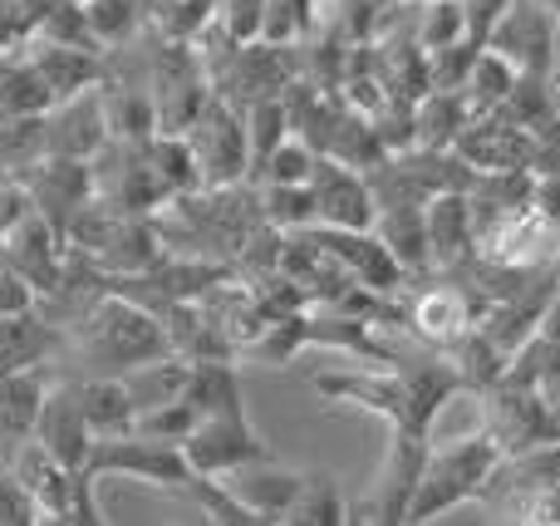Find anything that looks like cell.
I'll use <instances>...</instances> for the list:
<instances>
[{
  "label": "cell",
  "mask_w": 560,
  "mask_h": 526,
  "mask_svg": "<svg viewBox=\"0 0 560 526\" xmlns=\"http://www.w3.org/2000/svg\"><path fill=\"white\" fill-rule=\"evenodd\" d=\"M502 468V448H497L492 433H477L463 443H443V448L428 453L423 472H418V488L408 498V517L404 526H428L443 512L463 507L472 498H487Z\"/></svg>",
  "instance_id": "6da1fadb"
},
{
  "label": "cell",
  "mask_w": 560,
  "mask_h": 526,
  "mask_svg": "<svg viewBox=\"0 0 560 526\" xmlns=\"http://www.w3.org/2000/svg\"><path fill=\"white\" fill-rule=\"evenodd\" d=\"M79 478L104 482V478H133L148 488H163L187 498L197 482L192 463H187L183 443H163V439H143V433H124V439H98L89 448V463Z\"/></svg>",
  "instance_id": "7a4b0ae2"
},
{
  "label": "cell",
  "mask_w": 560,
  "mask_h": 526,
  "mask_svg": "<svg viewBox=\"0 0 560 526\" xmlns=\"http://www.w3.org/2000/svg\"><path fill=\"white\" fill-rule=\"evenodd\" d=\"M89 354H94V374H128L138 364H153L163 354H173L167 335L148 320L133 305H98L94 320H89Z\"/></svg>",
  "instance_id": "3957f363"
},
{
  "label": "cell",
  "mask_w": 560,
  "mask_h": 526,
  "mask_svg": "<svg viewBox=\"0 0 560 526\" xmlns=\"http://www.w3.org/2000/svg\"><path fill=\"white\" fill-rule=\"evenodd\" d=\"M183 453H187L197 478H226V472H236V468H252V463L276 458L271 443L252 429L246 409L207 413V419L183 439Z\"/></svg>",
  "instance_id": "277c9868"
},
{
  "label": "cell",
  "mask_w": 560,
  "mask_h": 526,
  "mask_svg": "<svg viewBox=\"0 0 560 526\" xmlns=\"http://www.w3.org/2000/svg\"><path fill=\"white\" fill-rule=\"evenodd\" d=\"M5 478H10V488L25 498V507H30V517H35V522L69 517V512H74L79 472H69L65 463H59L49 448H39L35 439L5 458Z\"/></svg>",
  "instance_id": "5b68a950"
},
{
  "label": "cell",
  "mask_w": 560,
  "mask_h": 526,
  "mask_svg": "<svg viewBox=\"0 0 560 526\" xmlns=\"http://www.w3.org/2000/svg\"><path fill=\"white\" fill-rule=\"evenodd\" d=\"M35 443L49 448L69 472H84L89 463V448H94V433H89V419H84V394H79L74 379L65 384H49L45 394V413H39V429H35Z\"/></svg>",
  "instance_id": "8992f818"
},
{
  "label": "cell",
  "mask_w": 560,
  "mask_h": 526,
  "mask_svg": "<svg viewBox=\"0 0 560 526\" xmlns=\"http://www.w3.org/2000/svg\"><path fill=\"white\" fill-rule=\"evenodd\" d=\"M226 492H232L242 507H252L256 517L266 522H280L290 507H295V498L305 492V478L290 468H280V463H252V468H236L226 472V478H217Z\"/></svg>",
  "instance_id": "52a82bcc"
},
{
  "label": "cell",
  "mask_w": 560,
  "mask_h": 526,
  "mask_svg": "<svg viewBox=\"0 0 560 526\" xmlns=\"http://www.w3.org/2000/svg\"><path fill=\"white\" fill-rule=\"evenodd\" d=\"M45 394H49V374L39 370H20L0 379V453H15L35 439L39 413H45Z\"/></svg>",
  "instance_id": "ba28073f"
},
{
  "label": "cell",
  "mask_w": 560,
  "mask_h": 526,
  "mask_svg": "<svg viewBox=\"0 0 560 526\" xmlns=\"http://www.w3.org/2000/svg\"><path fill=\"white\" fill-rule=\"evenodd\" d=\"M84 394V419H89V433L98 439H124L133 433L138 423V409H133V394H128L124 374H94V379L79 384Z\"/></svg>",
  "instance_id": "9c48e42d"
},
{
  "label": "cell",
  "mask_w": 560,
  "mask_h": 526,
  "mask_svg": "<svg viewBox=\"0 0 560 526\" xmlns=\"http://www.w3.org/2000/svg\"><path fill=\"white\" fill-rule=\"evenodd\" d=\"M187 379H192V364L173 360V354H163V360H153V364H138V370L124 374V384H128V394H133V409L138 413L163 409V404L183 399Z\"/></svg>",
  "instance_id": "30bf717a"
},
{
  "label": "cell",
  "mask_w": 560,
  "mask_h": 526,
  "mask_svg": "<svg viewBox=\"0 0 560 526\" xmlns=\"http://www.w3.org/2000/svg\"><path fill=\"white\" fill-rule=\"evenodd\" d=\"M49 350H55V330L49 325L30 320V315H5L0 320V379L20 370H39Z\"/></svg>",
  "instance_id": "8fae6325"
},
{
  "label": "cell",
  "mask_w": 560,
  "mask_h": 526,
  "mask_svg": "<svg viewBox=\"0 0 560 526\" xmlns=\"http://www.w3.org/2000/svg\"><path fill=\"white\" fill-rule=\"evenodd\" d=\"M413 325H418V335H428V340H438V344L463 340L467 335V301L457 291H428L423 301L413 305Z\"/></svg>",
  "instance_id": "7c38bea8"
},
{
  "label": "cell",
  "mask_w": 560,
  "mask_h": 526,
  "mask_svg": "<svg viewBox=\"0 0 560 526\" xmlns=\"http://www.w3.org/2000/svg\"><path fill=\"white\" fill-rule=\"evenodd\" d=\"M285 526H345L349 507L339 498V488L329 478H305V492L295 498V507L280 517Z\"/></svg>",
  "instance_id": "4fadbf2b"
},
{
  "label": "cell",
  "mask_w": 560,
  "mask_h": 526,
  "mask_svg": "<svg viewBox=\"0 0 560 526\" xmlns=\"http://www.w3.org/2000/svg\"><path fill=\"white\" fill-rule=\"evenodd\" d=\"M202 423V409H197L192 399H173V404H163V409H148V413H138V423H133V433H143V439H163V443H183L187 433Z\"/></svg>",
  "instance_id": "5bb4252c"
},
{
  "label": "cell",
  "mask_w": 560,
  "mask_h": 526,
  "mask_svg": "<svg viewBox=\"0 0 560 526\" xmlns=\"http://www.w3.org/2000/svg\"><path fill=\"white\" fill-rule=\"evenodd\" d=\"M541 340L560 344V305H556V311H551V315H546V320H541Z\"/></svg>",
  "instance_id": "9a60e30c"
},
{
  "label": "cell",
  "mask_w": 560,
  "mask_h": 526,
  "mask_svg": "<svg viewBox=\"0 0 560 526\" xmlns=\"http://www.w3.org/2000/svg\"><path fill=\"white\" fill-rule=\"evenodd\" d=\"M0 488H5V453H0Z\"/></svg>",
  "instance_id": "2e32d148"
}]
</instances>
